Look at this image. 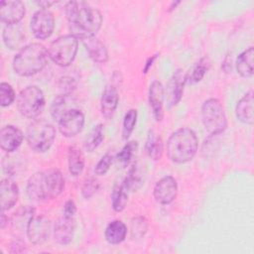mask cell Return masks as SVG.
Here are the masks:
<instances>
[{
    "label": "cell",
    "instance_id": "cell-44",
    "mask_svg": "<svg viewBox=\"0 0 254 254\" xmlns=\"http://www.w3.org/2000/svg\"><path fill=\"white\" fill-rule=\"evenodd\" d=\"M181 2L180 1H176V2H172V5L170 6V9H169V12L170 11H172V10H174L176 7H177V5H179Z\"/></svg>",
    "mask_w": 254,
    "mask_h": 254
},
{
    "label": "cell",
    "instance_id": "cell-17",
    "mask_svg": "<svg viewBox=\"0 0 254 254\" xmlns=\"http://www.w3.org/2000/svg\"><path fill=\"white\" fill-rule=\"evenodd\" d=\"M148 100L153 112V116L157 122H161L164 117V86L159 80H154L149 86Z\"/></svg>",
    "mask_w": 254,
    "mask_h": 254
},
{
    "label": "cell",
    "instance_id": "cell-10",
    "mask_svg": "<svg viewBox=\"0 0 254 254\" xmlns=\"http://www.w3.org/2000/svg\"><path fill=\"white\" fill-rule=\"evenodd\" d=\"M59 130L64 137H74L84 126V114L79 108H73L64 114L58 121Z\"/></svg>",
    "mask_w": 254,
    "mask_h": 254
},
{
    "label": "cell",
    "instance_id": "cell-18",
    "mask_svg": "<svg viewBox=\"0 0 254 254\" xmlns=\"http://www.w3.org/2000/svg\"><path fill=\"white\" fill-rule=\"evenodd\" d=\"M75 230L74 217L63 215L54 226V239L60 245H67L71 242Z\"/></svg>",
    "mask_w": 254,
    "mask_h": 254
},
{
    "label": "cell",
    "instance_id": "cell-39",
    "mask_svg": "<svg viewBox=\"0 0 254 254\" xmlns=\"http://www.w3.org/2000/svg\"><path fill=\"white\" fill-rule=\"evenodd\" d=\"M113 156L109 153L103 155L101 157V159L97 162L95 168H94V173L97 175V176H104L108 170L110 169L111 165H112V162H113Z\"/></svg>",
    "mask_w": 254,
    "mask_h": 254
},
{
    "label": "cell",
    "instance_id": "cell-9",
    "mask_svg": "<svg viewBox=\"0 0 254 254\" xmlns=\"http://www.w3.org/2000/svg\"><path fill=\"white\" fill-rule=\"evenodd\" d=\"M30 27L35 38L39 40H46L54 32L55 29V17L48 9H41L34 13Z\"/></svg>",
    "mask_w": 254,
    "mask_h": 254
},
{
    "label": "cell",
    "instance_id": "cell-23",
    "mask_svg": "<svg viewBox=\"0 0 254 254\" xmlns=\"http://www.w3.org/2000/svg\"><path fill=\"white\" fill-rule=\"evenodd\" d=\"M78 108L76 106V100L75 98L70 94H60L58 95L52 102L50 107V112L52 117L59 121L61 117L65 114L67 111Z\"/></svg>",
    "mask_w": 254,
    "mask_h": 254
},
{
    "label": "cell",
    "instance_id": "cell-42",
    "mask_svg": "<svg viewBox=\"0 0 254 254\" xmlns=\"http://www.w3.org/2000/svg\"><path fill=\"white\" fill-rule=\"evenodd\" d=\"M41 8L43 9H47V8H50L53 4L56 3V1H38L36 2Z\"/></svg>",
    "mask_w": 254,
    "mask_h": 254
},
{
    "label": "cell",
    "instance_id": "cell-15",
    "mask_svg": "<svg viewBox=\"0 0 254 254\" xmlns=\"http://www.w3.org/2000/svg\"><path fill=\"white\" fill-rule=\"evenodd\" d=\"M26 13L25 5L22 1H1L0 2V20L9 25L19 24Z\"/></svg>",
    "mask_w": 254,
    "mask_h": 254
},
{
    "label": "cell",
    "instance_id": "cell-37",
    "mask_svg": "<svg viewBox=\"0 0 254 254\" xmlns=\"http://www.w3.org/2000/svg\"><path fill=\"white\" fill-rule=\"evenodd\" d=\"M99 182L95 178L86 179L81 186V195L88 199L93 196L99 189Z\"/></svg>",
    "mask_w": 254,
    "mask_h": 254
},
{
    "label": "cell",
    "instance_id": "cell-35",
    "mask_svg": "<svg viewBox=\"0 0 254 254\" xmlns=\"http://www.w3.org/2000/svg\"><path fill=\"white\" fill-rule=\"evenodd\" d=\"M148 229L147 220L142 217H135L131 221V235L133 238H142Z\"/></svg>",
    "mask_w": 254,
    "mask_h": 254
},
{
    "label": "cell",
    "instance_id": "cell-28",
    "mask_svg": "<svg viewBox=\"0 0 254 254\" xmlns=\"http://www.w3.org/2000/svg\"><path fill=\"white\" fill-rule=\"evenodd\" d=\"M129 192L130 191L125 186L123 179L114 185L111 193V204L114 211L121 212L126 207Z\"/></svg>",
    "mask_w": 254,
    "mask_h": 254
},
{
    "label": "cell",
    "instance_id": "cell-20",
    "mask_svg": "<svg viewBox=\"0 0 254 254\" xmlns=\"http://www.w3.org/2000/svg\"><path fill=\"white\" fill-rule=\"evenodd\" d=\"M19 198V189L17 184L10 178L3 179L0 183V205L5 211L13 207Z\"/></svg>",
    "mask_w": 254,
    "mask_h": 254
},
{
    "label": "cell",
    "instance_id": "cell-8",
    "mask_svg": "<svg viewBox=\"0 0 254 254\" xmlns=\"http://www.w3.org/2000/svg\"><path fill=\"white\" fill-rule=\"evenodd\" d=\"M201 120L210 135L222 133L227 127L226 115L220 101L216 98L206 99L201 106Z\"/></svg>",
    "mask_w": 254,
    "mask_h": 254
},
{
    "label": "cell",
    "instance_id": "cell-3",
    "mask_svg": "<svg viewBox=\"0 0 254 254\" xmlns=\"http://www.w3.org/2000/svg\"><path fill=\"white\" fill-rule=\"evenodd\" d=\"M48 50L40 43L24 46L15 55L12 67L20 76H32L42 71L48 64Z\"/></svg>",
    "mask_w": 254,
    "mask_h": 254
},
{
    "label": "cell",
    "instance_id": "cell-31",
    "mask_svg": "<svg viewBox=\"0 0 254 254\" xmlns=\"http://www.w3.org/2000/svg\"><path fill=\"white\" fill-rule=\"evenodd\" d=\"M104 138V128L102 124L95 125L87 134L83 141V148L87 152H93Z\"/></svg>",
    "mask_w": 254,
    "mask_h": 254
},
{
    "label": "cell",
    "instance_id": "cell-19",
    "mask_svg": "<svg viewBox=\"0 0 254 254\" xmlns=\"http://www.w3.org/2000/svg\"><path fill=\"white\" fill-rule=\"evenodd\" d=\"M23 139L22 131L13 125H6L0 131V147L7 153L16 151L21 146Z\"/></svg>",
    "mask_w": 254,
    "mask_h": 254
},
{
    "label": "cell",
    "instance_id": "cell-13",
    "mask_svg": "<svg viewBox=\"0 0 254 254\" xmlns=\"http://www.w3.org/2000/svg\"><path fill=\"white\" fill-rule=\"evenodd\" d=\"M186 81L187 74L183 69H177L169 79L166 89H164L165 99L169 107H173L180 102L183 96Z\"/></svg>",
    "mask_w": 254,
    "mask_h": 254
},
{
    "label": "cell",
    "instance_id": "cell-41",
    "mask_svg": "<svg viewBox=\"0 0 254 254\" xmlns=\"http://www.w3.org/2000/svg\"><path fill=\"white\" fill-rule=\"evenodd\" d=\"M158 56H159V54L157 53V54L151 56L150 58H148V60L146 61L145 64H144V67H143V72H144V73H147V72L149 71V69L152 67V65H153L154 62L156 61V59L158 58Z\"/></svg>",
    "mask_w": 254,
    "mask_h": 254
},
{
    "label": "cell",
    "instance_id": "cell-25",
    "mask_svg": "<svg viewBox=\"0 0 254 254\" xmlns=\"http://www.w3.org/2000/svg\"><path fill=\"white\" fill-rule=\"evenodd\" d=\"M146 170L145 166L140 163H135L128 171L127 176L123 179V182L129 191H136L139 190L145 182Z\"/></svg>",
    "mask_w": 254,
    "mask_h": 254
},
{
    "label": "cell",
    "instance_id": "cell-34",
    "mask_svg": "<svg viewBox=\"0 0 254 254\" xmlns=\"http://www.w3.org/2000/svg\"><path fill=\"white\" fill-rule=\"evenodd\" d=\"M137 121V110L136 109H129L123 118V125H122V138L127 140L130 135L132 134L134 127Z\"/></svg>",
    "mask_w": 254,
    "mask_h": 254
},
{
    "label": "cell",
    "instance_id": "cell-30",
    "mask_svg": "<svg viewBox=\"0 0 254 254\" xmlns=\"http://www.w3.org/2000/svg\"><path fill=\"white\" fill-rule=\"evenodd\" d=\"M67 166L71 176H79L84 169V156L81 150L73 145L68 148L67 152Z\"/></svg>",
    "mask_w": 254,
    "mask_h": 254
},
{
    "label": "cell",
    "instance_id": "cell-43",
    "mask_svg": "<svg viewBox=\"0 0 254 254\" xmlns=\"http://www.w3.org/2000/svg\"><path fill=\"white\" fill-rule=\"evenodd\" d=\"M8 221H9L8 217L5 215L4 211H2V210H1V220H0V226H1V228H2V229H3V228L6 226V224H8Z\"/></svg>",
    "mask_w": 254,
    "mask_h": 254
},
{
    "label": "cell",
    "instance_id": "cell-6",
    "mask_svg": "<svg viewBox=\"0 0 254 254\" xmlns=\"http://www.w3.org/2000/svg\"><path fill=\"white\" fill-rule=\"evenodd\" d=\"M78 39L72 35H64L51 43L48 54L49 58L58 65L68 66L75 59Z\"/></svg>",
    "mask_w": 254,
    "mask_h": 254
},
{
    "label": "cell",
    "instance_id": "cell-29",
    "mask_svg": "<svg viewBox=\"0 0 254 254\" xmlns=\"http://www.w3.org/2000/svg\"><path fill=\"white\" fill-rule=\"evenodd\" d=\"M145 150L148 156L154 161H158L162 158L164 152V143L159 134L154 130H149L147 140L145 144Z\"/></svg>",
    "mask_w": 254,
    "mask_h": 254
},
{
    "label": "cell",
    "instance_id": "cell-24",
    "mask_svg": "<svg viewBox=\"0 0 254 254\" xmlns=\"http://www.w3.org/2000/svg\"><path fill=\"white\" fill-rule=\"evenodd\" d=\"M235 115L240 122L247 125L253 124V90H249L239 99L235 107Z\"/></svg>",
    "mask_w": 254,
    "mask_h": 254
},
{
    "label": "cell",
    "instance_id": "cell-32",
    "mask_svg": "<svg viewBox=\"0 0 254 254\" xmlns=\"http://www.w3.org/2000/svg\"><path fill=\"white\" fill-rule=\"evenodd\" d=\"M209 65H210V63H209L208 58H206V57L201 58L197 62V64L194 65V67L192 68L190 76L189 77L187 76V79H189V81L190 83H196V82L200 81L203 78L206 71L208 70Z\"/></svg>",
    "mask_w": 254,
    "mask_h": 254
},
{
    "label": "cell",
    "instance_id": "cell-40",
    "mask_svg": "<svg viewBox=\"0 0 254 254\" xmlns=\"http://www.w3.org/2000/svg\"><path fill=\"white\" fill-rule=\"evenodd\" d=\"M76 212V205L74 203V201L69 198L65 201L64 205V209H63V215L65 216H69V217H74V214Z\"/></svg>",
    "mask_w": 254,
    "mask_h": 254
},
{
    "label": "cell",
    "instance_id": "cell-27",
    "mask_svg": "<svg viewBox=\"0 0 254 254\" xmlns=\"http://www.w3.org/2000/svg\"><path fill=\"white\" fill-rule=\"evenodd\" d=\"M253 57H254V49L253 47H249L244 50L236 59L235 66L237 72L245 78L251 77L253 75Z\"/></svg>",
    "mask_w": 254,
    "mask_h": 254
},
{
    "label": "cell",
    "instance_id": "cell-14",
    "mask_svg": "<svg viewBox=\"0 0 254 254\" xmlns=\"http://www.w3.org/2000/svg\"><path fill=\"white\" fill-rule=\"evenodd\" d=\"M178 183L172 176H166L159 180L154 187V198L160 204H170L178 194Z\"/></svg>",
    "mask_w": 254,
    "mask_h": 254
},
{
    "label": "cell",
    "instance_id": "cell-36",
    "mask_svg": "<svg viewBox=\"0 0 254 254\" xmlns=\"http://www.w3.org/2000/svg\"><path fill=\"white\" fill-rule=\"evenodd\" d=\"M15 100V91L7 82L0 83V105L7 107Z\"/></svg>",
    "mask_w": 254,
    "mask_h": 254
},
{
    "label": "cell",
    "instance_id": "cell-21",
    "mask_svg": "<svg viewBox=\"0 0 254 254\" xmlns=\"http://www.w3.org/2000/svg\"><path fill=\"white\" fill-rule=\"evenodd\" d=\"M2 39L7 49L12 51L21 50L26 39L25 30L20 23L6 26L2 33Z\"/></svg>",
    "mask_w": 254,
    "mask_h": 254
},
{
    "label": "cell",
    "instance_id": "cell-12",
    "mask_svg": "<svg viewBox=\"0 0 254 254\" xmlns=\"http://www.w3.org/2000/svg\"><path fill=\"white\" fill-rule=\"evenodd\" d=\"M84 46L89 58L97 64H104L108 61V52L105 45L94 35L79 33L74 35Z\"/></svg>",
    "mask_w": 254,
    "mask_h": 254
},
{
    "label": "cell",
    "instance_id": "cell-5",
    "mask_svg": "<svg viewBox=\"0 0 254 254\" xmlns=\"http://www.w3.org/2000/svg\"><path fill=\"white\" fill-rule=\"evenodd\" d=\"M56 138V129L45 119H36L28 127L26 140L29 147L37 153L47 152Z\"/></svg>",
    "mask_w": 254,
    "mask_h": 254
},
{
    "label": "cell",
    "instance_id": "cell-33",
    "mask_svg": "<svg viewBox=\"0 0 254 254\" xmlns=\"http://www.w3.org/2000/svg\"><path fill=\"white\" fill-rule=\"evenodd\" d=\"M138 148V143L136 141H130V142H127L124 147L119 151V153L116 155V160L117 162L123 166V167H126L131 158L133 157L134 155V152L137 150Z\"/></svg>",
    "mask_w": 254,
    "mask_h": 254
},
{
    "label": "cell",
    "instance_id": "cell-16",
    "mask_svg": "<svg viewBox=\"0 0 254 254\" xmlns=\"http://www.w3.org/2000/svg\"><path fill=\"white\" fill-rule=\"evenodd\" d=\"M35 208L31 205H23L18 208L12 215L10 219L11 229L13 234L21 239L25 234H27L28 225L31 219L35 216Z\"/></svg>",
    "mask_w": 254,
    "mask_h": 254
},
{
    "label": "cell",
    "instance_id": "cell-22",
    "mask_svg": "<svg viewBox=\"0 0 254 254\" xmlns=\"http://www.w3.org/2000/svg\"><path fill=\"white\" fill-rule=\"evenodd\" d=\"M119 102V95L116 87L112 84H107L102 92L100 100L101 113L105 118H110L114 114Z\"/></svg>",
    "mask_w": 254,
    "mask_h": 254
},
{
    "label": "cell",
    "instance_id": "cell-7",
    "mask_svg": "<svg viewBox=\"0 0 254 254\" xmlns=\"http://www.w3.org/2000/svg\"><path fill=\"white\" fill-rule=\"evenodd\" d=\"M18 111L25 117L34 119L38 117L45 107L43 90L36 85H29L22 89L17 96Z\"/></svg>",
    "mask_w": 254,
    "mask_h": 254
},
{
    "label": "cell",
    "instance_id": "cell-38",
    "mask_svg": "<svg viewBox=\"0 0 254 254\" xmlns=\"http://www.w3.org/2000/svg\"><path fill=\"white\" fill-rule=\"evenodd\" d=\"M57 84L62 94H70L76 86V79L70 75H62L59 77Z\"/></svg>",
    "mask_w": 254,
    "mask_h": 254
},
{
    "label": "cell",
    "instance_id": "cell-4",
    "mask_svg": "<svg viewBox=\"0 0 254 254\" xmlns=\"http://www.w3.org/2000/svg\"><path fill=\"white\" fill-rule=\"evenodd\" d=\"M197 148L198 139L194 131L183 127L171 134L167 141L166 152L172 162L185 164L194 158Z\"/></svg>",
    "mask_w": 254,
    "mask_h": 254
},
{
    "label": "cell",
    "instance_id": "cell-1",
    "mask_svg": "<svg viewBox=\"0 0 254 254\" xmlns=\"http://www.w3.org/2000/svg\"><path fill=\"white\" fill-rule=\"evenodd\" d=\"M64 189V179L58 169H48L32 175L26 192L32 200L45 201L58 197Z\"/></svg>",
    "mask_w": 254,
    "mask_h": 254
},
{
    "label": "cell",
    "instance_id": "cell-11",
    "mask_svg": "<svg viewBox=\"0 0 254 254\" xmlns=\"http://www.w3.org/2000/svg\"><path fill=\"white\" fill-rule=\"evenodd\" d=\"M52 231V223L49 218H47L44 215H39V216H34L27 229V237L29 241L32 244L35 245H41L45 243Z\"/></svg>",
    "mask_w": 254,
    "mask_h": 254
},
{
    "label": "cell",
    "instance_id": "cell-26",
    "mask_svg": "<svg viewBox=\"0 0 254 254\" xmlns=\"http://www.w3.org/2000/svg\"><path fill=\"white\" fill-rule=\"evenodd\" d=\"M126 235L127 227L124 224V222H122L119 219L110 221L104 230L105 240L112 245H116L123 242L126 238Z\"/></svg>",
    "mask_w": 254,
    "mask_h": 254
},
{
    "label": "cell",
    "instance_id": "cell-2",
    "mask_svg": "<svg viewBox=\"0 0 254 254\" xmlns=\"http://www.w3.org/2000/svg\"><path fill=\"white\" fill-rule=\"evenodd\" d=\"M64 14L73 32L72 35L79 33L95 35L100 30L103 21L99 10L83 1L67 2Z\"/></svg>",
    "mask_w": 254,
    "mask_h": 254
}]
</instances>
